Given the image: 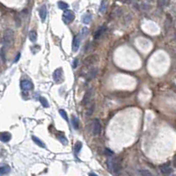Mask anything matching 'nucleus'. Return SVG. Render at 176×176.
I'll return each instance as SVG.
<instances>
[{
	"label": "nucleus",
	"instance_id": "obj_1",
	"mask_svg": "<svg viewBox=\"0 0 176 176\" xmlns=\"http://www.w3.org/2000/svg\"><path fill=\"white\" fill-rule=\"evenodd\" d=\"M14 40V32L11 29H6L3 35V51L8 49L13 45Z\"/></svg>",
	"mask_w": 176,
	"mask_h": 176
},
{
	"label": "nucleus",
	"instance_id": "obj_2",
	"mask_svg": "<svg viewBox=\"0 0 176 176\" xmlns=\"http://www.w3.org/2000/svg\"><path fill=\"white\" fill-rule=\"evenodd\" d=\"M108 167L113 172V173H119L121 168H122V164H121V159L119 158L112 159V157L108 160Z\"/></svg>",
	"mask_w": 176,
	"mask_h": 176
},
{
	"label": "nucleus",
	"instance_id": "obj_3",
	"mask_svg": "<svg viewBox=\"0 0 176 176\" xmlns=\"http://www.w3.org/2000/svg\"><path fill=\"white\" fill-rule=\"evenodd\" d=\"M53 78L56 84H62L64 82V71L62 68H58L55 71L54 74H53Z\"/></svg>",
	"mask_w": 176,
	"mask_h": 176
},
{
	"label": "nucleus",
	"instance_id": "obj_4",
	"mask_svg": "<svg viewBox=\"0 0 176 176\" xmlns=\"http://www.w3.org/2000/svg\"><path fill=\"white\" fill-rule=\"evenodd\" d=\"M75 19V13L71 10H66L63 13V21L65 24H70L72 20Z\"/></svg>",
	"mask_w": 176,
	"mask_h": 176
},
{
	"label": "nucleus",
	"instance_id": "obj_5",
	"mask_svg": "<svg viewBox=\"0 0 176 176\" xmlns=\"http://www.w3.org/2000/svg\"><path fill=\"white\" fill-rule=\"evenodd\" d=\"M98 59H99V56L98 55L94 54V55H91V56H89L86 57V59L84 60V62H83V64L86 67H89V66H92V65L95 64L97 62H98Z\"/></svg>",
	"mask_w": 176,
	"mask_h": 176
},
{
	"label": "nucleus",
	"instance_id": "obj_6",
	"mask_svg": "<svg viewBox=\"0 0 176 176\" xmlns=\"http://www.w3.org/2000/svg\"><path fill=\"white\" fill-rule=\"evenodd\" d=\"M102 126L99 119H94L92 122V134L94 136H99L101 133Z\"/></svg>",
	"mask_w": 176,
	"mask_h": 176
},
{
	"label": "nucleus",
	"instance_id": "obj_7",
	"mask_svg": "<svg viewBox=\"0 0 176 176\" xmlns=\"http://www.w3.org/2000/svg\"><path fill=\"white\" fill-rule=\"evenodd\" d=\"M20 87L23 91H30L33 89V84L29 80H22L20 82Z\"/></svg>",
	"mask_w": 176,
	"mask_h": 176
},
{
	"label": "nucleus",
	"instance_id": "obj_8",
	"mask_svg": "<svg viewBox=\"0 0 176 176\" xmlns=\"http://www.w3.org/2000/svg\"><path fill=\"white\" fill-rule=\"evenodd\" d=\"M80 36H81L80 34H78L73 38V41H72V51L73 52H77L78 49H79L80 42H81Z\"/></svg>",
	"mask_w": 176,
	"mask_h": 176
},
{
	"label": "nucleus",
	"instance_id": "obj_9",
	"mask_svg": "<svg viewBox=\"0 0 176 176\" xmlns=\"http://www.w3.org/2000/svg\"><path fill=\"white\" fill-rule=\"evenodd\" d=\"M159 169H160V172L164 175H167L172 173V168H171V166H170V163H165L163 165H161L159 167Z\"/></svg>",
	"mask_w": 176,
	"mask_h": 176
},
{
	"label": "nucleus",
	"instance_id": "obj_10",
	"mask_svg": "<svg viewBox=\"0 0 176 176\" xmlns=\"http://www.w3.org/2000/svg\"><path fill=\"white\" fill-rule=\"evenodd\" d=\"M92 89H89L87 92H86V94H85L84 98H83V100H82L83 105H87L89 102H90L91 99H92Z\"/></svg>",
	"mask_w": 176,
	"mask_h": 176
},
{
	"label": "nucleus",
	"instance_id": "obj_11",
	"mask_svg": "<svg viewBox=\"0 0 176 176\" xmlns=\"http://www.w3.org/2000/svg\"><path fill=\"white\" fill-rule=\"evenodd\" d=\"M11 135L9 132H1L0 133V141H2L3 143H7L11 140Z\"/></svg>",
	"mask_w": 176,
	"mask_h": 176
},
{
	"label": "nucleus",
	"instance_id": "obj_12",
	"mask_svg": "<svg viewBox=\"0 0 176 176\" xmlns=\"http://www.w3.org/2000/svg\"><path fill=\"white\" fill-rule=\"evenodd\" d=\"M47 13H48V11H47V7L46 5H42V6L40 8V11H39V14H40V17H41V19L42 22H44L45 19H46V17H47Z\"/></svg>",
	"mask_w": 176,
	"mask_h": 176
},
{
	"label": "nucleus",
	"instance_id": "obj_13",
	"mask_svg": "<svg viewBox=\"0 0 176 176\" xmlns=\"http://www.w3.org/2000/svg\"><path fill=\"white\" fill-rule=\"evenodd\" d=\"M106 30H107V27H106V26H102L101 27H100V28L98 29V30L96 31V33H95V34H94V38L95 39H99V38H100V37L103 35V33L106 32Z\"/></svg>",
	"mask_w": 176,
	"mask_h": 176
},
{
	"label": "nucleus",
	"instance_id": "obj_14",
	"mask_svg": "<svg viewBox=\"0 0 176 176\" xmlns=\"http://www.w3.org/2000/svg\"><path fill=\"white\" fill-rule=\"evenodd\" d=\"M97 72H98V69H96V68H93L91 71H89V72H87V74H86L87 80H91L93 78H95V76L97 75Z\"/></svg>",
	"mask_w": 176,
	"mask_h": 176
},
{
	"label": "nucleus",
	"instance_id": "obj_15",
	"mask_svg": "<svg viewBox=\"0 0 176 176\" xmlns=\"http://www.w3.org/2000/svg\"><path fill=\"white\" fill-rule=\"evenodd\" d=\"M11 171V168L9 166H3V167H0V176H4L7 173H10Z\"/></svg>",
	"mask_w": 176,
	"mask_h": 176
},
{
	"label": "nucleus",
	"instance_id": "obj_16",
	"mask_svg": "<svg viewBox=\"0 0 176 176\" xmlns=\"http://www.w3.org/2000/svg\"><path fill=\"white\" fill-rule=\"evenodd\" d=\"M72 127L74 128V130H78L79 128V121H78V119L76 116H72Z\"/></svg>",
	"mask_w": 176,
	"mask_h": 176
},
{
	"label": "nucleus",
	"instance_id": "obj_17",
	"mask_svg": "<svg viewBox=\"0 0 176 176\" xmlns=\"http://www.w3.org/2000/svg\"><path fill=\"white\" fill-rule=\"evenodd\" d=\"M28 37L29 40H30L32 42H35L37 40V33L35 30H31L28 33Z\"/></svg>",
	"mask_w": 176,
	"mask_h": 176
},
{
	"label": "nucleus",
	"instance_id": "obj_18",
	"mask_svg": "<svg viewBox=\"0 0 176 176\" xmlns=\"http://www.w3.org/2000/svg\"><path fill=\"white\" fill-rule=\"evenodd\" d=\"M32 139H33V141L34 142V143L36 144L38 146H40V147H41V148H45V144L43 143V142L41 141V139H39L38 137H36V136H32Z\"/></svg>",
	"mask_w": 176,
	"mask_h": 176
},
{
	"label": "nucleus",
	"instance_id": "obj_19",
	"mask_svg": "<svg viewBox=\"0 0 176 176\" xmlns=\"http://www.w3.org/2000/svg\"><path fill=\"white\" fill-rule=\"evenodd\" d=\"M107 8H108V2H107V0H102L100 6V13H104L106 11Z\"/></svg>",
	"mask_w": 176,
	"mask_h": 176
},
{
	"label": "nucleus",
	"instance_id": "obj_20",
	"mask_svg": "<svg viewBox=\"0 0 176 176\" xmlns=\"http://www.w3.org/2000/svg\"><path fill=\"white\" fill-rule=\"evenodd\" d=\"M57 6L59 7V9L66 11V10L68 9V7H69V5L67 3H65V2H64V1H59L58 3H57Z\"/></svg>",
	"mask_w": 176,
	"mask_h": 176
},
{
	"label": "nucleus",
	"instance_id": "obj_21",
	"mask_svg": "<svg viewBox=\"0 0 176 176\" xmlns=\"http://www.w3.org/2000/svg\"><path fill=\"white\" fill-rule=\"evenodd\" d=\"M91 20H92V15L89 14H85L84 16H83V19H82V21L84 24H89V23L91 22Z\"/></svg>",
	"mask_w": 176,
	"mask_h": 176
},
{
	"label": "nucleus",
	"instance_id": "obj_22",
	"mask_svg": "<svg viewBox=\"0 0 176 176\" xmlns=\"http://www.w3.org/2000/svg\"><path fill=\"white\" fill-rule=\"evenodd\" d=\"M57 138H58V140L63 144H68V140L66 139V137H65V136L64 135V134L59 133L58 135H57Z\"/></svg>",
	"mask_w": 176,
	"mask_h": 176
},
{
	"label": "nucleus",
	"instance_id": "obj_23",
	"mask_svg": "<svg viewBox=\"0 0 176 176\" xmlns=\"http://www.w3.org/2000/svg\"><path fill=\"white\" fill-rule=\"evenodd\" d=\"M82 143L81 142H77V144H75V147H74V151H75V153L78 154L79 153L81 149H82Z\"/></svg>",
	"mask_w": 176,
	"mask_h": 176
},
{
	"label": "nucleus",
	"instance_id": "obj_24",
	"mask_svg": "<svg viewBox=\"0 0 176 176\" xmlns=\"http://www.w3.org/2000/svg\"><path fill=\"white\" fill-rule=\"evenodd\" d=\"M171 25H172V19L169 17V15H167V21H166V25H165L166 31H168V29L170 28Z\"/></svg>",
	"mask_w": 176,
	"mask_h": 176
},
{
	"label": "nucleus",
	"instance_id": "obj_25",
	"mask_svg": "<svg viewBox=\"0 0 176 176\" xmlns=\"http://www.w3.org/2000/svg\"><path fill=\"white\" fill-rule=\"evenodd\" d=\"M169 4V0H159V6L163 8Z\"/></svg>",
	"mask_w": 176,
	"mask_h": 176
},
{
	"label": "nucleus",
	"instance_id": "obj_26",
	"mask_svg": "<svg viewBox=\"0 0 176 176\" xmlns=\"http://www.w3.org/2000/svg\"><path fill=\"white\" fill-rule=\"evenodd\" d=\"M59 114H61V116H62L64 119L66 121V122H69V119H68V115H67V113L64 111V109H60L59 110Z\"/></svg>",
	"mask_w": 176,
	"mask_h": 176
},
{
	"label": "nucleus",
	"instance_id": "obj_27",
	"mask_svg": "<svg viewBox=\"0 0 176 176\" xmlns=\"http://www.w3.org/2000/svg\"><path fill=\"white\" fill-rule=\"evenodd\" d=\"M140 175L141 176H153V174L148 170H141L140 171Z\"/></svg>",
	"mask_w": 176,
	"mask_h": 176
},
{
	"label": "nucleus",
	"instance_id": "obj_28",
	"mask_svg": "<svg viewBox=\"0 0 176 176\" xmlns=\"http://www.w3.org/2000/svg\"><path fill=\"white\" fill-rule=\"evenodd\" d=\"M40 101H41V103L42 104V106L44 107V108H49V102H48V100L44 98V97H41Z\"/></svg>",
	"mask_w": 176,
	"mask_h": 176
},
{
	"label": "nucleus",
	"instance_id": "obj_29",
	"mask_svg": "<svg viewBox=\"0 0 176 176\" xmlns=\"http://www.w3.org/2000/svg\"><path fill=\"white\" fill-rule=\"evenodd\" d=\"M88 33H89V29L87 27H83L80 35L82 36V38H85V37H86V35L88 34Z\"/></svg>",
	"mask_w": 176,
	"mask_h": 176
},
{
	"label": "nucleus",
	"instance_id": "obj_30",
	"mask_svg": "<svg viewBox=\"0 0 176 176\" xmlns=\"http://www.w3.org/2000/svg\"><path fill=\"white\" fill-rule=\"evenodd\" d=\"M105 154H106V155L108 156V157H109V158H111V157L114 156V152H113L111 150L108 149V148H107V149H105Z\"/></svg>",
	"mask_w": 176,
	"mask_h": 176
},
{
	"label": "nucleus",
	"instance_id": "obj_31",
	"mask_svg": "<svg viewBox=\"0 0 176 176\" xmlns=\"http://www.w3.org/2000/svg\"><path fill=\"white\" fill-rule=\"evenodd\" d=\"M93 111H94V104H92L90 108H89L88 111H87V115L90 116L91 114H92V112H93Z\"/></svg>",
	"mask_w": 176,
	"mask_h": 176
},
{
	"label": "nucleus",
	"instance_id": "obj_32",
	"mask_svg": "<svg viewBox=\"0 0 176 176\" xmlns=\"http://www.w3.org/2000/svg\"><path fill=\"white\" fill-rule=\"evenodd\" d=\"M72 65H73V68H77V66L78 65V59H77V58L75 59V60L73 61Z\"/></svg>",
	"mask_w": 176,
	"mask_h": 176
},
{
	"label": "nucleus",
	"instance_id": "obj_33",
	"mask_svg": "<svg viewBox=\"0 0 176 176\" xmlns=\"http://www.w3.org/2000/svg\"><path fill=\"white\" fill-rule=\"evenodd\" d=\"M19 57H20V53H19V54L17 55V56L15 57V60H14V63H17L18 61H19Z\"/></svg>",
	"mask_w": 176,
	"mask_h": 176
},
{
	"label": "nucleus",
	"instance_id": "obj_34",
	"mask_svg": "<svg viewBox=\"0 0 176 176\" xmlns=\"http://www.w3.org/2000/svg\"><path fill=\"white\" fill-rule=\"evenodd\" d=\"M89 176H98L96 174V173H89Z\"/></svg>",
	"mask_w": 176,
	"mask_h": 176
},
{
	"label": "nucleus",
	"instance_id": "obj_35",
	"mask_svg": "<svg viewBox=\"0 0 176 176\" xmlns=\"http://www.w3.org/2000/svg\"><path fill=\"white\" fill-rule=\"evenodd\" d=\"M175 38H176V33H175Z\"/></svg>",
	"mask_w": 176,
	"mask_h": 176
}]
</instances>
